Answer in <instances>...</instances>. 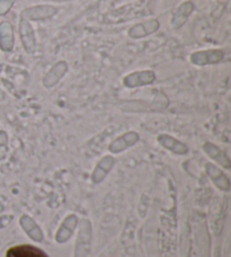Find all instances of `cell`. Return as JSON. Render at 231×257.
Instances as JSON below:
<instances>
[{
	"label": "cell",
	"instance_id": "1",
	"mask_svg": "<svg viewBox=\"0 0 231 257\" xmlns=\"http://www.w3.org/2000/svg\"><path fill=\"white\" fill-rule=\"evenodd\" d=\"M147 14H149V11L143 5H129V6L120 7L106 14L103 16L104 18L101 22L105 24H120V23H126L142 15H147Z\"/></svg>",
	"mask_w": 231,
	"mask_h": 257
},
{
	"label": "cell",
	"instance_id": "2",
	"mask_svg": "<svg viewBox=\"0 0 231 257\" xmlns=\"http://www.w3.org/2000/svg\"><path fill=\"white\" fill-rule=\"evenodd\" d=\"M224 52L221 49H209L202 50V51L193 52L189 56V61L194 66L203 67L210 66V64H216L223 60Z\"/></svg>",
	"mask_w": 231,
	"mask_h": 257
},
{
	"label": "cell",
	"instance_id": "3",
	"mask_svg": "<svg viewBox=\"0 0 231 257\" xmlns=\"http://www.w3.org/2000/svg\"><path fill=\"white\" fill-rule=\"evenodd\" d=\"M58 13V8L52 5H36V6L27 7L21 13V18L25 21H43L53 17Z\"/></svg>",
	"mask_w": 231,
	"mask_h": 257
},
{
	"label": "cell",
	"instance_id": "4",
	"mask_svg": "<svg viewBox=\"0 0 231 257\" xmlns=\"http://www.w3.org/2000/svg\"><path fill=\"white\" fill-rule=\"evenodd\" d=\"M18 33L22 41V45L27 54H34L36 51V40L34 30L29 21L20 18L18 23Z\"/></svg>",
	"mask_w": 231,
	"mask_h": 257
},
{
	"label": "cell",
	"instance_id": "5",
	"mask_svg": "<svg viewBox=\"0 0 231 257\" xmlns=\"http://www.w3.org/2000/svg\"><path fill=\"white\" fill-rule=\"evenodd\" d=\"M156 80V75L152 70L135 71L127 75L123 78V84L128 88H136V87L147 86L152 84Z\"/></svg>",
	"mask_w": 231,
	"mask_h": 257
},
{
	"label": "cell",
	"instance_id": "6",
	"mask_svg": "<svg viewBox=\"0 0 231 257\" xmlns=\"http://www.w3.org/2000/svg\"><path fill=\"white\" fill-rule=\"evenodd\" d=\"M160 23L157 21L156 18H151V20L143 21L141 23L133 25L130 30L128 31V35L131 39H141L146 38V36L154 34L155 32L159 30Z\"/></svg>",
	"mask_w": 231,
	"mask_h": 257
},
{
	"label": "cell",
	"instance_id": "7",
	"mask_svg": "<svg viewBox=\"0 0 231 257\" xmlns=\"http://www.w3.org/2000/svg\"><path fill=\"white\" fill-rule=\"evenodd\" d=\"M68 63L66 61H58L50 69L43 78V86L45 88H52L62 79L68 71Z\"/></svg>",
	"mask_w": 231,
	"mask_h": 257
},
{
	"label": "cell",
	"instance_id": "8",
	"mask_svg": "<svg viewBox=\"0 0 231 257\" xmlns=\"http://www.w3.org/2000/svg\"><path fill=\"white\" fill-rule=\"evenodd\" d=\"M139 140V135L135 131H129L124 135L117 138L113 142H110L108 146V150L113 154H120L123 150H126L130 147L135 146Z\"/></svg>",
	"mask_w": 231,
	"mask_h": 257
},
{
	"label": "cell",
	"instance_id": "9",
	"mask_svg": "<svg viewBox=\"0 0 231 257\" xmlns=\"http://www.w3.org/2000/svg\"><path fill=\"white\" fill-rule=\"evenodd\" d=\"M194 4L192 2H185L179 5L176 11H175L174 15L170 21V26L173 30H179L181 27L185 25V23L187 22L188 17L191 16V14L194 12Z\"/></svg>",
	"mask_w": 231,
	"mask_h": 257
},
{
	"label": "cell",
	"instance_id": "10",
	"mask_svg": "<svg viewBox=\"0 0 231 257\" xmlns=\"http://www.w3.org/2000/svg\"><path fill=\"white\" fill-rule=\"evenodd\" d=\"M15 44L14 29L11 23L4 21L0 23V50L3 52H12Z\"/></svg>",
	"mask_w": 231,
	"mask_h": 257
},
{
	"label": "cell",
	"instance_id": "11",
	"mask_svg": "<svg viewBox=\"0 0 231 257\" xmlns=\"http://www.w3.org/2000/svg\"><path fill=\"white\" fill-rule=\"evenodd\" d=\"M6 257H49L42 249L32 245H16L7 250Z\"/></svg>",
	"mask_w": 231,
	"mask_h": 257
},
{
	"label": "cell",
	"instance_id": "12",
	"mask_svg": "<svg viewBox=\"0 0 231 257\" xmlns=\"http://www.w3.org/2000/svg\"><path fill=\"white\" fill-rule=\"evenodd\" d=\"M115 164V159L112 157V156H105V157L101 158L98 164L96 165V167L94 169V172L91 174V180L96 184H98L101 181L104 180L107 175L108 172L112 169Z\"/></svg>",
	"mask_w": 231,
	"mask_h": 257
},
{
	"label": "cell",
	"instance_id": "13",
	"mask_svg": "<svg viewBox=\"0 0 231 257\" xmlns=\"http://www.w3.org/2000/svg\"><path fill=\"white\" fill-rule=\"evenodd\" d=\"M205 172L207 174V176L211 178V181L213 182L220 190H223V191L229 190L230 182L228 180V177L225 176V174L222 173V171H220L218 167L214 166L213 164L211 163L205 164Z\"/></svg>",
	"mask_w": 231,
	"mask_h": 257
},
{
	"label": "cell",
	"instance_id": "14",
	"mask_svg": "<svg viewBox=\"0 0 231 257\" xmlns=\"http://www.w3.org/2000/svg\"><path fill=\"white\" fill-rule=\"evenodd\" d=\"M77 221L78 219L75 214L69 215V217L64 219L61 227L59 228L57 235H55V240H57V242L63 244V242H66L71 237L72 232L77 226Z\"/></svg>",
	"mask_w": 231,
	"mask_h": 257
},
{
	"label": "cell",
	"instance_id": "15",
	"mask_svg": "<svg viewBox=\"0 0 231 257\" xmlns=\"http://www.w3.org/2000/svg\"><path fill=\"white\" fill-rule=\"evenodd\" d=\"M159 144L164 147L165 149H167L172 153L176 154V155H185L187 154L188 148L186 145H184L182 141H179L177 139H175L172 136L168 135H160L158 138H157Z\"/></svg>",
	"mask_w": 231,
	"mask_h": 257
},
{
	"label": "cell",
	"instance_id": "16",
	"mask_svg": "<svg viewBox=\"0 0 231 257\" xmlns=\"http://www.w3.org/2000/svg\"><path fill=\"white\" fill-rule=\"evenodd\" d=\"M203 150H204V153L209 156L211 159H213L214 162L221 165V166L224 168H230L231 163L229 157L225 155L224 151L219 149L215 145L211 144V142H205V144L203 145Z\"/></svg>",
	"mask_w": 231,
	"mask_h": 257
},
{
	"label": "cell",
	"instance_id": "17",
	"mask_svg": "<svg viewBox=\"0 0 231 257\" xmlns=\"http://www.w3.org/2000/svg\"><path fill=\"white\" fill-rule=\"evenodd\" d=\"M20 223L24 231L29 235L32 239L35 241H42L43 240V233L41 228L38 226L33 219L30 215H22L20 219Z\"/></svg>",
	"mask_w": 231,
	"mask_h": 257
},
{
	"label": "cell",
	"instance_id": "18",
	"mask_svg": "<svg viewBox=\"0 0 231 257\" xmlns=\"http://www.w3.org/2000/svg\"><path fill=\"white\" fill-rule=\"evenodd\" d=\"M8 153V136L7 133L0 130V160L6 159Z\"/></svg>",
	"mask_w": 231,
	"mask_h": 257
},
{
	"label": "cell",
	"instance_id": "19",
	"mask_svg": "<svg viewBox=\"0 0 231 257\" xmlns=\"http://www.w3.org/2000/svg\"><path fill=\"white\" fill-rule=\"evenodd\" d=\"M16 0H0V16L6 15L14 6Z\"/></svg>",
	"mask_w": 231,
	"mask_h": 257
}]
</instances>
